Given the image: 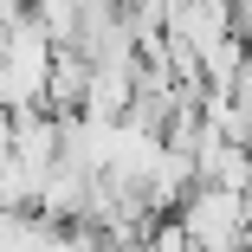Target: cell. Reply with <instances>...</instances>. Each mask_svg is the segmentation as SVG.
<instances>
[{"mask_svg": "<svg viewBox=\"0 0 252 252\" xmlns=\"http://www.w3.org/2000/svg\"><path fill=\"white\" fill-rule=\"evenodd\" d=\"M175 220L188 226L194 252H246V194L194 181V194L175 207Z\"/></svg>", "mask_w": 252, "mask_h": 252, "instance_id": "7a4b0ae2", "label": "cell"}, {"mask_svg": "<svg viewBox=\"0 0 252 252\" xmlns=\"http://www.w3.org/2000/svg\"><path fill=\"white\" fill-rule=\"evenodd\" d=\"M142 252H194V239H188V226H181L175 214H162V220H149Z\"/></svg>", "mask_w": 252, "mask_h": 252, "instance_id": "5b68a950", "label": "cell"}, {"mask_svg": "<svg viewBox=\"0 0 252 252\" xmlns=\"http://www.w3.org/2000/svg\"><path fill=\"white\" fill-rule=\"evenodd\" d=\"M246 246H252V194H246Z\"/></svg>", "mask_w": 252, "mask_h": 252, "instance_id": "8992f818", "label": "cell"}, {"mask_svg": "<svg viewBox=\"0 0 252 252\" xmlns=\"http://www.w3.org/2000/svg\"><path fill=\"white\" fill-rule=\"evenodd\" d=\"M26 13L52 32L59 45H71L78 39V26H84V13H91V0H26Z\"/></svg>", "mask_w": 252, "mask_h": 252, "instance_id": "277c9868", "label": "cell"}, {"mask_svg": "<svg viewBox=\"0 0 252 252\" xmlns=\"http://www.w3.org/2000/svg\"><path fill=\"white\" fill-rule=\"evenodd\" d=\"M84 97H91V59L78 52V45H59L52 84H45V110H52V117H78Z\"/></svg>", "mask_w": 252, "mask_h": 252, "instance_id": "3957f363", "label": "cell"}, {"mask_svg": "<svg viewBox=\"0 0 252 252\" xmlns=\"http://www.w3.org/2000/svg\"><path fill=\"white\" fill-rule=\"evenodd\" d=\"M52 59H59V39L45 32L32 13H13L7 26H0V104H7L13 117L20 110H45Z\"/></svg>", "mask_w": 252, "mask_h": 252, "instance_id": "6da1fadb", "label": "cell"}]
</instances>
